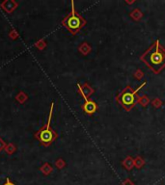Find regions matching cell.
<instances>
[{"label":"cell","mask_w":165,"mask_h":185,"mask_svg":"<svg viewBox=\"0 0 165 185\" xmlns=\"http://www.w3.org/2000/svg\"><path fill=\"white\" fill-rule=\"evenodd\" d=\"M53 107H54V103L52 102L47 123L38 132H36V134H35L36 139L38 141H40L41 144L43 145L45 147L50 146L57 139V136H58L56 131H54L50 127V121H51V118H52V113H53Z\"/></svg>","instance_id":"1"},{"label":"cell","mask_w":165,"mask_h":185,"mask_svg":"<svg viewBox=\"0 0 165 185\" xmlns=\"http://www.w3.org/2000/svg\"><path fill=\"white\" fill-rule=\"evenodd\" d=\"M142 59L154 70H159L165 65V52L159 48L158 42H156V45L148 51Z\"/></svg>","instance_id":"2"},{"label":"cell","mask_w":165,"mask_h":185,"mask_svg":"<svg viewBox=\"0 0 165 185\" xmlns=\"http://www.w3.org/2000/svg\"><path fill=\"white\" fill-rule=\"evenodd\" d=\"M86 23V20L83 17L75 12L74 9V3L72 1V12L69 13L62 21V25L66 27L72 34H76L79 31L82 26H84Z\"/></svg>","instance_id":"3"},{"label":"cell","mask_w":165,"mask_h":185,"mask_svg":"<svg viewBox=\"0 0 165 185\" xmlns=\"http://www.w3.org/2000/svg\"><path fill=\"white\" fill-rule=\"evenodd\" d=\"M121 102L125 106H130L134 102V94L133 93H125L121 95Z\"/></svg>","instance_id":"4"},{"label":"cell","mask_w":165,"mask_h":185,"mask_svg":"<svg viewBox=\"0 0 165 185\" xmlns=\"http://www.w3.org/2000/svg\"><path fill=\"white\" fill-rule=\"evenodd\" d=\"M83 110L87 114H93L96 110H97V105L92 100H86L85 104L83 105Z\"/></svg>","instance_id":"5"},{"label":"cell","mask_w":165,"mask_h":185,"mask_svg":"<svg viewBox=\"0 0 165 185\" xmlns=\"http://www.w3.org/2000/svg\"><path fill=\"white\" fill-rule=\"evenodd\" d=\"M3 185H16V184H15V183H13V182L10 180V178H7V179H6V182H5Z\"/></svg>","instance_id":"6"},{"label":"cell","mask_w":165,"mask_h":185,"mask_svg":"<svg viewBox=\"0 0 165 185\" xmlns=\"http://www.w3.org/2000/svg\"><path fill=\"white\" fill-rule=\"evenodd\" d=\"M122 185H133V184L130 182V181H126V182H124Z\"/></svg>","instance_id":"7"}]
</instances>
